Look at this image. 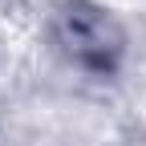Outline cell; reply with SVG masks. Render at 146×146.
I'll list each match as a JSON object with an SVG mask.
<instances>
[{
  "label": "cell",
  "mask_w": 146,
  "mask_h": 146,
  "mask_svg": "<svg viewBox=\"0 0 146 146\" xmlns=\"http://www.w3.org/2000/svg\"><path fill=\"white\" fill-rule=\"evenodd\" d=\"M49 33L57 53L85 73H114L126 53V33L114 21V12L94 0H61L49 16Z\"/></svg>",
  "instance_id": "cell-1"
}]
</instances>
